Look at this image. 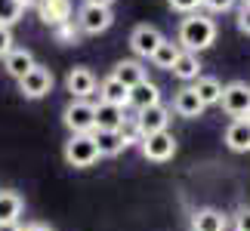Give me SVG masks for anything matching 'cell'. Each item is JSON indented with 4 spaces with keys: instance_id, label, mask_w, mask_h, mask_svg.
Instances as JSON below:
<instances>
[{
    "instance_id": "6da1fadb",
    "label": "cell",
    "mask_w": 250,
    "mask_h": 231,
    "mask_svg": "<svg viewBox=\"0 0 250 231\" xmlns=\"http://www.w3.org/2000/svg\"><path fill=\"white\" fill-rule=\"evenodd\" d=\"M216 40V22L204 13H191L179 22V31H176V43L179 50L186 53H201V50H210Z\"/></svg>"
},
{
    "instance_id": "7a4b0ae2",
    "label": "cell",
    "mask_w": 250,
    "mask_h": 231,
    "mask_svg": "<svg viewBox=\"0 0 250 231\" xmlns=\"http://www.w3.org/2000/svg\"><path fill=\"white\" fill-rule=\"evenodd\" d=\"M65 163L74 170H86L99 160V148H96L93 133H74V136L65 142Z\"/></svg>"
},
{
    "instance_id": "3957f363",
    "label": "cell",
    "mask_w": 250,
    "mask_h": 231,
    "mask_svg": "<svg viewBox=\"0 0 250 231\" xmlns=\"http://www.w3.org/2000/svg\"><path fill=\"white\" fill-rule=\"evenodd\" d=\"M139 148H142V157H146V160L167 163V160H173V154H176V136H173L170 130L151 133V136H146L139 142Z\"/></svg>"
},
{
    "instance_id": "277c9868",
    "label": "cell",
    "mask_w": 250,
    "mask_h": 231,
    "mask_svg": "<svg viewBox=\"0 0 250 231\" xmlns=\"http://www.w3.org/2000/svg\"><path fill=\"white\" fill-rule=\"evenodd\" d=\"M93 108L96 105L90 99H71L62 108V123L74 133H93Z\"/></svg>"
},
{
    "instance_id": "5b68a950",
    "label": "cell",
    "mask_w": 250,
    "mask_h": 231,
    "mask_svg": "<svg viewBox=\"0 0 250 231\" xmlns=\"http://www.w3.org/2000/svg\"><path fill=\"white\" fill-rule=\"evenodd\" d=\"M219 105H223V111L229 117H244L247 108H250V86L244 80H232L223 86V96H219Z\"/></svg>"
},
{
    "instance_id": "8992f818",
    "label": "cell",
    "mask_w": 250,
    "mask_h": 231,
    "mask_svg": "<svg viewBox=\"0 0 250 231\" xmlns=\"http://www.w3.org/2000/svg\"><path fill=\"white\" fill-rule=\"evenodd\" d=\"M78 28H81V34H102V31H108L111 22H114V16H111V9L108 6H93V3H83L78 9Z\"/></svg>"
},
{
    "instance_id": "52a82bcc",
    "label": "cell",
    "mask_w": 250,
    "mask_h": 231,
    "mask_svg": "<svg viewBox=\"0 0 250 231\" xmlns=\"http://www.w3.org/2000/svg\"><path fill=\"white\" fill-rule=\"evenodd\" d=\"M19 93L25 99H43V96L53 93V71L46 65H34L22 80H19Z\"/></svg>"
},
{
    "instance_id": "ba28073f",
    "label": "cell",
    "mask_w": 250,
    "mask_h": 231,
    "mask_svg": "<svg viewBox=\"0 0 250 231\" xmlns=\"http://www.w3.org/2000/svg\"><path fill=\"white\" fill-rule=\"evenodd\" d=\"M170 108L167 105H151V108H142L136 111V117H133V123H136V130H139V136L146 139L151 136V133H164L167 130V123H170Z\"/></svg>"
},
{
    "instance_id": "9c48e42d",
    "label": "cell",
    "mask_w": 250,
    "mask_h": 231,
    "mask_svg": "<svg viewBox=\"0 0 250 231\" xmlns=\"http://www.w3.org/2000/svg\"><path fill=\"white\" fill-rule=\"evenodd\" d=\"M161 40H164V34H161L155 25H136L133 34H130V50H133L136 59H151L155 50L161 46Z\"/></svg>"
},
{
    "instance_id": "30bf717a",
    "label": "cell",
    "mask_w": 250,
    "mask_h": 231,
    "mask_svg": "<svg viewBox=\"0 0 250 231\" xmlns=\"http://www.w3.org/2000/svg\"><path fill=\"white\" fill-rule=\"evenodd\" d=\"M96 86H99V80H96L93 68H86V65H74L65 74V90L71 93V99H90L96 93Z\"/></svg>"
},
{
    "instance_id": "8fae6325",
    "label": "cell",
    "mask_w": 250,
    "mask_h": 231,
    "mask_svg": "<svg viewBox=\"0 0 250 231\" xmlns=\"http://www.w3.org/2000/svg\"><path fill=\"white\" fill-rule=\"evenodd\" d=\"M71 0H43L37 6V19L46 25V28H59L65 22H71Z\"/></svg>"
},
{
    "instance_id": "7c38bea8",
    "label": "cell",
    "mask_w": 250,
    "mask_h": 231,
    "mask_svg": "<svg viewBox=\"0 0 250 231\" xmlns=\"http://www.w3.org/2000/svg\"><path fill=\"white\" fill-rule=\"evenodd\" d=\"M207 105L198 99V93H195V86H182V90L173 96V108L170 111H176L179 117H186V120H195L204 114Z\"/></svg>"
},
{
    "instance_id": "4fadbf2b",
    "label": "cell",
    "mask_w": 250,
    "mask_h": 231,
    "mask_svg": "<svg viewBox=\"0 0 250 231\" xmlns=\"http://www.w3.org/2000/svg\"><path fill=\"white\" fill-rule=\"evenodd\" d=\"M99 102H105V105H118V108H130V90L124 86L118 77H102L99 80Z\"/></svg>"
},
{
    "instance_id": "5bb4252c",
    "label": "cell",
    "mask_w": 250,
    "mask_h": 231,
    "mask_svg": "<svg viewBox=\"0 0 250 231\" xmlns=\"http://www.w3.org/2000/svg\"><path fill=\"white\" fill-rule=\"evenodd\" d=\"M127 123V114L118 105H105V102H96L93 108V130H121Z\"/></svg>"
},
{
    "instance_id": "9a60e30c",
    "label": "cell",
    "mask_w": 250,
    "mask_h": 231,
    "mask_svg": "<svg viewBox=\"0 0 250 231\" xmlns=\"http://www.w3.org/2000/svg\"><path fill=\"white\" fill-rule=\"evenodd\" d=\"M188 225H191V231H226L229 219H226V213H219L213 207H201V210L191 213Z\"/></svg>"
},
{
    "instance_id": "2e32d148",
    "label": "cell",
    "mask_w": 250,
    "mask_h": 231,
    "mask_svg": "<svg viewBox=\"0 0 250 231\" xmlns=\"http://www.w3.org/2000/svg\"><path fill=\"white\" fill-rule=\"evenodd\" d=\"M151 105H161V86L146 77L142 83L130 86V108L142 111V108H151Z\"/></svg>"
},
{
    "instance_id": "e0dca14e",
    "label": "cell",
    "mask_w": 250,
    "mask_h": 231,
    "mask_svg": "<svg viewBox=\"0 0 250 231\" xmlns=\"http://www.w3.org/2000/svg\"><path fill=\"white\" fill-rule=\"evenodd\" d=\"M93 139H96V148H99V157H118L121 151H127L121 130H93Z\"/></svg>"
},
{
    "instance_id": "ac0fdd59",
    "label": "cell",
    "mask_w": 250,
    "mask_h": 231,
    "mask_svg": "<svg viewBox=\"0 0 250 231\" xmlns=\"http://www.w3.org/2000/svg\"><path fill=\"white\" fill-rule=\"evenodd\" d=\"M111 77H118V80L130 90V86H136V83L146 80V65H142V59H121L111 68Z\"/></svg>"
},
{
    "instance_id": "d6986e66",
    "label": "cell",
    "mask_w": 250,
    "mask_h": 231,
    "mask_svg": "<svg viewBox=\"0 0 250 231\" xmlns=\"http://www.w3.org/2000/svg\"><path fill=\"white\" fill-rule=\"evenodd\" d=\"M226 145L238 151V154H247L250 151V120L244 117H238L229 123V130H226Z\"/></svg>"
},
{
    "instance_id": "ffe728a7",
    "label": "cell",
    "mask_w": 250,
    "mask_h": 231,
    "mask_svg": "<svg viewBox=\"0 0 250 231\" xmlns=\"http://www.w3.org/2000/svg\"><path fill=\"white\" fill-rule=\"evenodd\" d=\"M201 68H204V65H201V59H198V53H186L182 50L179 53V59L173 62V77H179V80H186V83H195L198 77H201Z\"/></svg>"
},
{
    "instance_id": "44dd1931",
    "label": "cell",
    "mask_w": 250,
    "mask_h": 231,
    "mask_svg": "<svg viewBox=\"0 0 250 231\" xmlns=\"http://www.w3.org/2000/svg\"><path fill=\"white\" fill-rule=\"evenodd\" d=\"M22 210H25V200H22L19 191L0 188V225H3V222H19Z\"/></svg>"
},
{
    "instance_id": "7402d4cb",
    "label": "cell",
    "mask_w": 250,
    "mask_h": 231,
    "mask_svg": "<svg viewBox=\"0 0 250 231\" xmlns=\"http://www.w3.org/2000/svg\"><path fill=\"white\" fill-rule=\"evenodd\" d=\"M34 65H37V62H34L31 50H13V53H9L6 59H3L6 74H9V77H16V80H22V77L34 68Z\"/></svg>"
},
{
    "instance_id": "603a6c76",
    "label": "cell",
    "mask_w": 250,
    "mask_h": 231,
    "mask_svg": "<svg viewBox=\"0 0 250 231\" xmlns=\"http://www.w3.org/2000/svg\"><path fill=\"white\" fill-rule=\"evenodd\" d=\"M191 86H195L198 99L204 102V105H219V96H223V83H219L216 77H204V74H201Z\"/></svg>"
},
{
    "instance_id": "cb8c5ba5",
    "label": "cell",
    "mask_w": 250,
    "mask_h": 231,
    "mask_svg": "<svg viewBox=\"0 0 250 231\" xmlns=\"http://www.w3.org/2000/svg\"><path fill=\"white\" fill-rule=\"evenodd\" d=\"M179 43H173V40H161V46L155 50V56H151V65H155V68H161V71H170L173 68V62L179 59Z\"/></svg>"
},
{
    "instance_id": "d4e9b609",
    "label": "cell",
    "mask_w": 250,
    "mask_h": 231,
    "mask_svg": "<svg viewBox=\"0 0 250 231\" xmlns=\"http://www.w3.org/2000/svg\"><path fill=\"white\" fill-rule=\"evenodd\" d=\"M22 3L19 0H0V28H13L22 19Z\"/></svg>"
},
{
    "instance_id": "484cf974",
    "label": "cell",
    "mask_w": 250,
    "mask_h": 231,
    "mask_svg": "<svg viewBox=\"0 0 250 231\" xmlns=\"http://www.w3.org/2000/svg\"><path fill=\"white\" fill-rule=\"evenodd\" d=\"M56 31V40L59 43H81V28H78V22H65V25H59V28H53Z\"/></svg>"
},
{
    "instance_id": "4316f807",
    "label": "cell",
    "mask_w": 250,
    "mask_h": 231,
    "mask_svg": "<svg viewBox=\"0 0 250 231\" xmlns=\"http://www.w3.org/2000/svg\"><path fill=\"white\" fill-rule=\"evenodd\" d=\"M167 3H170L173 13H186V16H191V13H198V9L204 6V0H167Z\"/></svg>"
},
{
    "instance_id": "83f0119b",
    "label": "cell",
    "mask_w": 250,
    "mask_h": 231,
    "mask_svg": "<svg viewBox=\"0 0 250 231\" xmlns=\"http://www.w3.org/2000/svg\"><path fill=\"white\" fill-rule=\"evenodd\" d=\"M238 31L250 37V0H241V6H238Z\"/></svg>"
},
{
    "instance_id": "f1b7e54d",
    "label": "cell",
    "mask_w": 250,
    "mask_h": 231,
    "mask_svg": "<svg viewBox=\"0 0 250 231\" xmlns=\"http://www.w3.org/2000/svg\"><path fill=\"white\" fill-rule=\"evenodd\" d=\"M13 43H16L13 40V31H9V28H0V59H6V56L16 50Z\"/></svg>"
},
{
    "instance_id": "f546056e",
    "label": "cell",
    "mask_w": 250,
    "mask_h": 231,
    "mask_svg": "<svg viewBox=\"0 0 250 231\" xmlns=\"http://www.w3.org/2000/svg\"><path fill=\"white\" fill-rule=\"evenodd\" d=\"M204 6L210 13H229V9L238 6V0H204Z\"/></svg>"
},
{
    "instance_id": "4dcf8cb0",
    "label": "cell",
    "mask_w": 250,
    "mask_h": 231,
    "mask_svg": "<svg viewBox=\"0 0 250 231\" xmlns=\"http://www.w3.org/2000/svg\"><path fill=\"white\" fill-rule=\"evenodd\" d=\"M232 225H235V231H250V207H241V210H238Z\"/></svg>"
},
{
    "instance_id": "1f68e13d",
    "label": "cell",
    "mask_w": 250,
    "mask_h": 231,
    "mask_svg": "<svg viewBox=\"0 0 250 231\" xmlns=\"http://www.w3.org/2000/svg\"><path fill=\"white\" fill-rule=\"evenodd\" d=\"M22 231H53L50 225H43V222H31V225H25Z\"/></svg>"
},
{
    "instance_id": "d6a6232c",
    "label": "cell",
    "mask_w": 250,
    "mask_h": 231,
    "mask_svg": "<svg viewBox=\"0 0 250 231\" xmlns=\"http://www.w3.org/2000/svg\"><path fill=\"white\" fill-rule=\"evenodd\" d=\"M19 3H22V9H28V6H31V9H37V6L43 3V0H19Z\"/></svg>"
},
{
    "instance_id": "836d02e7",
    "label": "cell",
    "mask_w": 250,
    "mask_h": 231,
    "mask_svg": "<svg viewBox=\"0 0 250 231\" xmlns=\"http://www.w3.org/2000/svg\"><path fill=\"white\" fill-rule=\"evenodd\" d=\"M0 231H22V225H19V222H3Z\"/></svg>"
},
{
    "instance_id": "e575fe53",
    "label": "cell",
    "mask_w": 250,
    "mask_h": 231,
    "mask_svg": "<svg viewBox=\"0 0 250 231\" xmlns=\"http://www.w3.org/2000/svg\"><path fill=\"white\" fill-rule=\"evenodd\" d=\"M83 3H93V6H108V9H111L114 0H83Z\"/></svg>"
},
{
    "instance_id": "d590c367",
    "label": "cell",
    "mask_w": 250,
    "mask_h": 231,
    "mask_svg": "<svg viewBox=\"0 0 250 231\" xmlns=\"http://www.w3.org/2000/svg\"><path fill=\"white\" fill-rule=\"evenodd\" d=\"M244 120H250V108H247V114H244Z\"/></svg>"
}]
</instances>
